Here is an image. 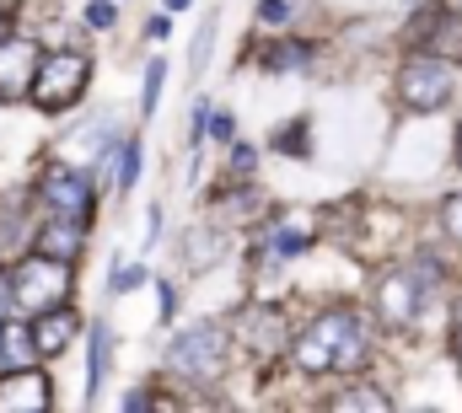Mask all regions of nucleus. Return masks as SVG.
Wrapping results in <instances>:
<instances>
[{
	"label": "nucleus",
	"mask_w": 462,
	"mask_h": 413,
	"mask_svg": "<svg viewBox=\"0 0 462 413\" xmlns=\"http://www.w3.org/2000/svg\"><path fill=\"white\" fill-rule=\"evenodd\" d=\"M457 327H462V307H457Z\"/></svg>",
	"instance_id": "34"
},
{
	"label": "nucleus",
	"mask_w": 462,
	"mask_h": 413,
	"mask_svg": "<svg viewBox=\"0 0 462 413\" xmlns=\"http://www.w3.org/2000/svg\"><path fill=\"white\" fill-rule=\"evenodd\" d=\"M216 258H221V236H216V231H210V236L194 231V236H189V263L205 269V263H216Z\"/></svg>",
	"instance_id": "18"
},
{
	"label": "nucleus",
	"mask_w": 462,
	"mask_h": 413,
	"mask_svg": "<svg viewBox=\"0 0 462 413\" xmlns=\"http://www.w3.org/2000/svg\"><path fill=\"white\" fill-rule=\"evenodd\" d=\"M425 54H436V60H462V16L441 11V16L425 22Z\"/></svg>",
	"instance_id": "13"
},
{
	"label": "nucleus",
	"mask_w": 462,
	"mask_h": 413,
	"mask_svg": "<svg viewBox=\"0 0 462 413\" xmlns=\"http://www.w3.org/2000/svg\"><path fill=\"white\" fill-rule=\"evenodd\" d=\"M81 242H87V220H70V215H54V220L38 231V252L65 258V263L81 252Z\"/></svg>",
	"instance_id": "12"
},
{
	"label": "nucleus",
	"mask_w": 462,
	"mask_h": 413,
	"mask_svg": "<svg viewBox=\"0 0 462 413\" xmlns=\"http://www.w3.org/2000/svg\"><path fill=\"white\" fill-rule=\"evenodd\" d=\"M16 307V301H11V274H5V269H0V322H5V311Z\"/></svg>",
	"instance_id": "28"
},
{
	"label": "nucleus",
	"mask_w": 462,
	"mask_h": 413,
	"mask_svg": "<svg viewBox=\"0 0 462 413\" xmlns=\"http://www.w3.org/2000/svg\"><path fill=\"white\" fill-rule=\"evenodd\" d=\"M145 285V269H114V290H134Z\"/></svg>",
	"instance_id": "25"
},
{
	"label": "nucleus",
	"mask_w": 462,
	"mask_h": 413,
	"mask_svg": "<svg viewBox=\"0 0 462 413\" xmlns=\"http://www.w3.org/2000/svg\"><path fill=\"white\" fill-rule=\"evenodd\" d=\"M280 151H285V156H291V151L307 156V118H296V129H280Z\"/></svg>",
	"instance_id": "23"
},
{
	"label": "nucleus",
	"mask_w": 462,
	"mask_h": 413,
	"mask_svg": "<svg viewBox=\"0 0 462 413\" xmlns=\"http://www.w3.org/2000/svg\"><path fill=\"white\" fill-rule=\"evenodd\" d=\"M43 199H49L54 215L87 220V215H92V183H87V172H76V167H49V172H43Z\"/></svg>",
	"instance_id": "7"
},
{
	"label": "nucleus",
	"mask_w": 462,
	"mask_h": 413,
	"mask_svg": "<svg viewBox=\"0 0 462 413\" xmlns=\"http://www.w3.org/2000/svg\"><path fill=\"white\" fill-rule=\"evenodd\" d=\"M162 81H167V60H151V65H145V92H140V113H145V118L156 113V97H162Z\"/></svg>",
	"instance_id": "17"
},
{
	"label": "nucleus",
	"mask_w": 462,
	"mask_h": 413,
	"mask_svg": "<svg viewBox=\"0 0 462 413\" xmlns=\"http://www.w3.org/2000/svg\"><path fill=\"white\" fill-rule=\"evenodd\" d=\"M457 92V76H452V60H436V54H414L403 60L398 70V103L414 107V113H436V107L452 103Z\"/></svg>",
	"instance_id": "5"
},
{
	"label": "nucleus",
	"mask_w": 462,
	"mask_h": 413,
	"mask_svg": "<svg viewBox=\"0 0 462 413\" xmlns=\"http://www.w3.org/2000/svg\"><path fill=\"white\" fill-rule=\"evenodd\" d=\"M242 344L253 354H280L291 344V322L280 307H247L242 311Z\"/></svg>",
	"instance_id": "10"
},
{
	"label": "nucleus",
	"mask_w": 462,
	"mask_h": 413,
	"mask_svg": "<svg viewBox=\"0 0 462 413\" xmlns=\"http://www.w3.org/2000/svg\"><path fill=\"white\" fill-rule=\"evenodd\" d=\"M134 178H140V140H129V145L118 151V188L129 194V188H134Z\"/></svg>",
	"instance_id": "19"
},
{
	"label": "nucleus",
	"mask_w": 462,
	"mask_h": 413,
	"mask_svg": "<svg viewBox=\"0 0 462 413\" xmlns=\"http://www.w3.org/2000/svg\"><path fill=\"white\" fill-rule=\"evenodd\" d=\"M452 354H457V371H462V327L452 333Z\"/></svg>",
	"instance_id": "31"
},
{
	"label": "nucleus",
	"mask_w": 462,
	"mask_h": 413,
	"mask_svg": "<svg viewBox=\"0 0 462 413\" xmlns=\"http://www.w3.org/2000/svg\"><path fill=\"white\" fill-rule=\"evenodd\" d=\"M189 5H194V0H167V11H189Z\"/></svg>",
	"instance_id": "32"
},
{
	"label": "nucleus",
	"mask_w": 462,
	"mask_h": 413,
	"mask_svg": "<svg viewBox=\"0 0 462 413\" xmlns=\"http://www.w3.org/2000/svg\"><path fill=\"white\" fill-rule=\"evenodd\" d=\"M0 365H5V349H0Z\"/></svg>",
	"instance_id": "35"
},
{
	"label": "nucleus",
	"mask_w": 462,
	"mask_h": 413,
	"mask_svg": "<svg viewBox=\"0 0 462 413\" xmlns=\"http://www.w3.org/2000/svg\"><path fill=\"white\" fill-rule=\"evenodd\" d=\"M32 70H38V43L32 38H5L0 43V103H16L32 92Z\"/></svg>",
	"instance_id": "8"
},
{
	"label": "nucleus",
	"mask_w": 462,
	"mask_h": 413,
	"mask_svg": "<svg viewBox=\"0 0 462 413\" xmlns=\"http://www.w3.org/2000/svg\"><path fill=\"white\" fill-rule=\"evenodd\" d=\"M172 311H178V290H172V285H162V317H172Z\"/></svg>",
	"instance_id": "30"
},
{
	"label": "nucleus",
	"mask_w": 462,
	"mask_h": 413,
	"mask_svg": "<svg viewBox=\"0 0 462 413\" xmlns=\"http://www.w3.org/2000/svg\"><path fill=\"white\" fill-rule=\"evenodd\" d=\"M231 167H236V172H253V145H236V151H231Z\"/></svg>",
	"instance_id": "27"
},
{
	"label": "nucleus",
	"mask_w": 462,
	"mask_h": 413,
	"mask_svg": "<svg viewBox=\"0 0 462 413\" xmlns=\"http://www.w3.org/2000/svg\"><path fill=\"white\" fill-rule=\"evenodd\" d=\"M70 338H76V311L70 307L38 311V322H32V344H38V354H65Z\"/></svg>",
	"instance_id": "11"
},
{
	"label": "nucleus",
	"mask_w": 462,
	"mask_h": 413,
	"mask_svg": "<svg viewBox=\"0 0 462 413\" xmlns=\"http://www.w3.org/2000/svg\"><path fill=\"white\" fill-rule=\"evenodd\" d=\"M70 296V263L65 258H49V252H32L11 269V301L22 311H49V307H65Z\"/></svg>",
	"instance_id": "3"
},
{
	"label": "nucleus",
	"mask_w": 462,
	"mask_h": 413,
	"mask_svg": "<svg viewBox=\"0 0 462 413\" xmlns=\"http://www.w3.org/2000/svg\"><path fill=\"white\" fill-rule=\"evenodd\" d=\"M441 225H447V236L462 247V194H452V199L441 205Z\"/></svg>",
	"instance_id": "22"
},
{
	"label": "nucleus",
	"mask_w": 462,
	"mask_h": 413,
	"mask_svg": "<svg viewBox=\"0 0 462 413\" xmlns=\"http://www.w3.org/2000/svg\"><path fill=\"white\" fill-rule=\"evenodd\" d=\"M376 311L387 327H409L420 311H425V296H420V274L414 269H393L376 280Z\"/></svg>",
	"instance_id": "6"
},
{
	"label": "nucleus",
	"mask_w": 462,
	"mask_h": 413,
	"mask_svg": "<svg viewBox=\"0 0 462 413\" xmlns=\"http://www.w3.org/2000/svg\"><path fill=\"white\" fill-rule=\"evenodd\" d=\"M307 247H312V231H280V236H274V252H280V258H296V252H307Z\"/></svg>",
	"instance_id": "21"
},
{
	"label": "nucleus",
	"mask_w": 462,
	"mask_h": 413,
	"mask_svg": "<svg viewBox=\"0 0 462 413\" xmlns=\"http://www.w3.org/2000/svg\"><path fill=\"white\" fill-rule=\"evenodd\" d=\"M5 38H11V22H5V16H0V43H5Z\"/></svg>",
	"instance_id": "33"
},
{
	"label": "nucleus",
	"mask_w": 462,
	"mask_h": 413,
	"mask_svg": "<svg viewBox=\"0 0 462 413\" xmlns=\"http://www.w3.org/2000/svg\"><path fill=\"white\" fill-rule=\"evenodd\" d=\"M210 134H216V140H231V113H216V118H210Z\"/></svg>",
	"instance_id": "29"
},
{
	"label": "nucleus",
	"mask_w": 462,
	"mask_h": 413,
	"mask_svg": "<svg viewBox=\"0 0 462 413\" xmlns=\"http://www.w3.org/2000/svg\"><path fill=\"white\" fill-rule=\"evenodd\" d=\"M0 349H5V365H32L38 360V344H32V327H0Z\"/></svg>",
	"instance_id": "15"
},
{
	"label": "nucleus",
	"mask_w": 462,
	"mask_h": 413,
	"mask_svg": "<svg viewBox=\"0 0 462 413\" xmlns=\"http://www.w3.org/2000/svg\"><path fill=\"white\" fill-rule=\"evenodd\" d=\"M49 403H54L49 376L32 371V365H16V371L0 381V413H43Z\"/></svg>",
	"instance_id": "9"
},
{
	"label": "nucleus",
	"mask_w": 462,
	"mask_h": 413,
	"mask_svg": "<svg viewBox=\"0 0 462 413\" xmlns=\"http://www.w3.org/2000/svg\"><path fill=\"white\" fill-rule=\"evenodd\" d=\"M285 16H291L285 0H263V5H258V22H285Z\"/></svg>",
	"instance_id": "26"
},
{
	"label": "nucleus",
	"mask_w": 462,
	"mask_h": 413,
	"mask_svg": "<svg viewBox=\"0 0 462 413\" xmlns=\"http://www.w3.org/2000/svg\"><path fill=\"white\" fill-rule=\"evenodd\" d=\"M210 49H216V16H205V27H199V38H194V76L210 65Z\"/></svg>",
	"instance_id": "20"
},
{
	"label": "nucleus",
	"mask_w": 462,
	"mask_h": 413,
	"mask_svg": "<svg viewBox=\"0 0 462 413\" xmlns=\"http://www.w3.org/2000/svg\"><path fill=\"white\" fill-rule=\"evenodd\" d=\"M291 360H296V371H307V376H349V371H360L365 360H371V327L355 317L349 307L339 311H323L301 338H291Z\"/></svg>",
	"instance_id": "1"
},
{
	"label": "nucleus",
	"mask_w": 462,
	"mask_h": 413,
	"mask_svg": "<svg viewBox=\"0 0 462 413\" xmlns=\"http://www.w3.org/2000/svg\"><path fill=\"white\" fill-rule=\"evenodd\" d=\"M334 408H393V398L382 392V387H345L339 398H334Z\"/></svg>",
	"instance_id": "16"
},
{
	"label": "nucleus",
	"mask_w": 462,
	"mask_h": 413,
	"mask_svg": "<svg viewBox=\"0 0 462 413\" xmlns=\"http://www.w3.org/2000/svg\"><path fill=\"white\" fill-rule=\"evenodd\" d=\"M87 81H92V65H87V54H70V49H60V54L38 60V70H32V92H27V97L43 107V113H65L70 103H81Z\"/></svg>",
	"instance_id": "4"
},
{
	"label": "nucleus",
	"mask_w": 462,
	"mask_h": 413,
	"mask_svg": "<svg viewBox=\"0 0 462 413\" xmlns=\"http://www.w3.org/2000/svg\"><path fill=\"white\" fill-rule=\"evenodd\" d=\"M226 360H231V344L216 322H194V327H183L167 344V371L183 376V381H199V387L221 381L226 376Z\"/></svg>",
	"instance_id": "2"
},
{
	"label": "nucleus",
	"mask_w": 462,
	"mask_h": 413,
	"mask_svg": "<svg viewBox=\"0 0 462 413\" xmlns=\"http://www.w3.org/2000/svg\"><path fill=\"white\" fill-rule=\"evenodd\" d=\"M114 0H92V5H87V22H92V27H114Z\"/></svg>",
	"instance_id": "24"
},
{
	"label": "nucleus",
	"mask_w": 462,
	"mask_h": 413,
	"mask_svg": "<svg viewBox=\"0 0 462 413\" xmlns=\"http://www.w3.org/2000/svg\"><path fill=\"white\" fill-rule=\"evenodd\" d=\"M108 354H114V333L97 322L92 327V365H87V403L103 398V381H108Z\"/></svg>",
	"instance_id": "14"
}]
</instances>
